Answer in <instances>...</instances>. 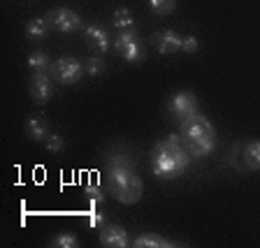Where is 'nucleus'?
Segmentation results:
<instances>
[{
	"label": "nucleus",
	"instance_id": "obj_14",
	"mask_svg": "<svg viewBox=\"0 0 260 248\" xmlns=\"http://www.w3.org/2000/svg\"><path fill=\"white\" fill-rule=\"evenodd\" d=\"M142 188H144V184H142V179L137 176H133V181H130L128 186H125L121 193H116L114 197L121 202V204H137V202L142 200Z\"/></svg>",
	"mask_w": 260,
	"mask_h": 248
},
{
	"label": "nucleus",
	"instance_id": "obj_3",
	"mask_svg": "<svg viewBox=\"0 0 260 248\" xmlns=\"http://www.w3.org/2000/svg\"><path fill=\"white\" fill-rule=\"evenodd\" d=\"M49 75L54 77V81L63 84V86H72V84L81 81V77L86 75V70H84V63H79L77 58H72V56H63V58H58V60L51 63Z\"/></svg>",
	"mask_w": 260,
	"mask_h": 248
},
{
	"label": "nucleus",
	"instance_id": "obj_15",
	"mask_svg": "<svg viewBox=\"0 0 260 248\" xmlns=\"http://www.w3.org/2000/svg\"><path fill=\"white\" fill-rule=\"evenodd\" d=\"M26 135L30 137L32 141H44L51 132H49V123L40 116H32V119L26 121Z\"/></svg>",
	"mask_w": 260,
	"mask_h": 248
},
{
	"label": "nucleus",
	"instance_id": "obj_2",
	"mask_svg": "<svg viewBox=\"0 0 260 248\" xmlns=\"http://www.w3.org/2000/svg\"><path fill=\"white\" fill-rule=\"evenodd\" d=\"M114 49L123 56L125 63L137 65L146 58V49H144V44H142V40L137 38L135 30H121L119 35L114 38Z\"/></svg>",
	"mask_w": 260,
	"mask_h": 248
},
{
	"label": "nucleus",
	"instance_id": "obj_11",
	"mask_svg": "<svg viewBox=\"0 0 260 248\" xmlns=\"http://www.w3.org/2000/svg\"><path fill=\"white\" fill-rule=\"evenodd\" d=\"M184 144H186V151H188L190 158H207L209 153H214V149H216V132L202 135V137H198V139L184 141Z\"/></svg>",
	"mask_w": 260,
	"mask_h": 248
},
{
	"label": "nucleus",
	"instance_id": "obj_22",
	"mask_svg": "<svg viewBox=\"0 0 260 248\" xmlns=\"http://www.w3.org/2000/svg\"><path fill=\"white\" fill-rule=\"evenodd\" d=\"M49 246H54V248H77L79 246V239H77V234H72V232H60L49 241Z\"/></svg>",
	"mask_w": 260,
	"mask_h": 248
},
{
	"label": "nucleus",
	"instance_id": "obj_8",
	"mask_svg": "<svg viewBox=\"0 0 260 248\" xmlns=\"http://www.w3.org/2000/svg\"><path fill=\"white\" fill-rule=\"evenodd\" d=\"M133 243L130 234L116 223H105L100 227V246L105 248H128Z\"/></svg>",
	"mask_w": 260,
	"mask_h": 248
},
{
	"label": "nucleus",
	"instance_id": "obj_20",
	"mask_svg": "<svg viewBox=\"0 0 260 248\" xmlns=\"http://www.w3.org/2000/svg\"><path fill=\"white\" fill-rule=\"evenodd\" d=\"M28 67H30V72H49L51 60H49V56L44 51H32L28 56Z\"/></svg>",
	"mask_w": 260,
	"mask_h": 248
},
{
	"label": "nucleus",
	"instance_id": "obj_6",
	"mask_svg": "<svg viewBox=\"0 0 260 248\" xmlns=\"http://www.w3.org/2000/svg\"><path fill=\"white\" fill-rule=\"evenodd\" d=\"M209 132H214V123L200 112H195L193 116H188V119H184L179 123V135H181L184 141L198 139V137L209 135Z\"/></svg>",
	"mask_w": 260,
	"mask_h": 248
},
{
	"label": "nucleus",
	"instance_id": "obj_27",
	"mask_svg": "<svg viewBox=\"0 0 260 248\" xmlns=\"http://www.w3.org/2000/svg\"><path fill=\"white\" fill-rule=\"evenodd\" d=\"M105 223H107V221H105V214H103V211L93 209L91 214H88V227H93V230L98 227V230H100V227H103Z\"/></svg>",
	"mask_w": 260,
	"mask_h": 248
},
{
	"label": "nucleus",
	"instance_id": "obj_24",
	"mask_svg": "<svg viewBox=\"0 0 260 248\" xmlns=\"http://www.w3.org/2000/svg\"><path fill=\"white\" fill-rule=\"evenodd\" d=\"M84 195L88 197V204H91V209H98V206L105 202V193L100 186H86L84 188Z\"/></svg>",
	"mask_w": 260,
	"mask_h": 248
},
{
	"label": "nucleus",
	"instance_id": "obj_10",
	"mask_svg": "<svg viewBox=\"0 0 260 248\" xmlns=\"http://www.w3.org/2000/svg\"><path fill=\"white\" fill-rule=\"evenodd\" d=\"M153 42H156L158 54L172 56V54H177V51H181V42H184V38L174 30H160V32L153 35Z\"/></svg>",
	"mask_w": 260,
	"mask_h": 248
},
{
	"label": "nucleus",
	"instance_id": "obj_5",
	"mask_svg": "<svg viewBox=\"0 0 260 248\" xmlns=\"http://www.w3.org/2000/svg\"><path fill=\"white\" fill-rule=\"evenodd\" d=\"M168 109H170V116L181 123L184 119H188V116H193V114L198 112V97L190 91H177L170 97Z\"/></svg>",
	"mask_w": 260,
	"mask_h": 248
},
{
	"label": "nucleus",
	"instance_id": "obj_7",
	"mask_svg": "<svg viewBox=\"0 0 260 248\" xmlns=\"http://www.w3.org/2000/svg\"><path fill=\"white\" fill-rule=\"evenodd\" d=\"M28 93H30L32 102L44 104L54 95V77L49 72H32L30 84H28Z\"/></svg>",
	"mask_w": 260,
	"mask_h": 248
},
{
	"label": "nucleus",
	"instance_id": "obj_17",
	"mask_svg": "<svg viewBox=\"0 0 260 248\" xmlns=\"http://www.w3.org/2000/svg\"><path fill=\"white\" fill-rule=\"evenodd\" d=\"M244 165L251 172H258L260 169V139H253L244 146Z\"/></svg>",
	"mask_w": 260,
	"mask_h": 248
},
{
	"label": "nucleus",
	"instance_id": "obj_1",
	"mask_svg": "<svg viewBox=\"0 0 260 248\" xmlns=\"http://www.w3.org/2000/svg\"><path fill=\"white\" fill-rule=\"evenodd\" d=\"M190 165V156L186 151V144L181 135H168L162 137L151 153V172L160 181H172L181 176Z\"/></svg>",
	"mask_w": 260,
	"mask_h": 248
},
{
	"label": "nucleus",
	"instance_id": "obj_18",
	"mask_svg": "<svg viewBox=\"0 0 260 248\" xmlns=\"http://www.w3.org/2000/svg\"><path fill=\"white\" fill-rule=\"evenodd\" d=\"M112 23L116 30H135V19H133V12L128 7H119L114 10V16H112Z\"/></svg>",
	"mask_w": 260,
	"mask_h": 248
},
{
	"label": "nucleus",
	"instance_id": "obj_16",
	"mask_svg": "<svg viewBox=\"0 0 260 248\" xmlns=\"http://www.w3.org/2000/svg\"><path fill=\"white\" fill-rule=\"evenodd\" d=\"M49 21H47V16H35V19H30V21L26 23V35L30 40H44L49 35Z\"/></svg>",
	"mask_w": 260,
	"mask_h": 248
},
{
	"label": "nucleus",
	"instance_id": "obj_23",
	"mask_svg": "<svg viewBox=\"0 0 260 248\" xmlns=\"http://www.w3.org/2000/svg\"><path fill=\"white\" fill-rule=\"evenodd\" d=\"M84 70L88 77H100L105 72V60L103 56H88V60L84 63Z\"/></svg>",
	"mask_w": 260,
	"mask_h": 248
},
{
	"label": "nucleus",
	"instance_id": "obj_13",
	"mask_svg": "<svg viewBox=\"0 0 260 248\" xmlns=\"http://www.w3.org/2000/svg\"><path fill=\"white\" fill-rule=\"evenodd\" d=\"M133 246L135 248H172L177 243L172 239L162 237V234H153V232H144V234H137L133 239Z\"/></svg>",
	"mask_w": 260,
	"mask_h": 248
},
{
	"label": "nucleus",
	"instance_id": "obj_19",
	"mask_svg": "<svg viewBox=\"0 0 260 248\" xmlns=\"http://www.w3.org/2000/svg\"><path fill=\"white\" fill-rule=\"evenodd\" d=\"M107 169H135V158L130 153L112 151L107 156Z\"/></svg>",
	"mask_w": 260,
	"mask_h": 248
},
{
	"label": "nucleus",
	"instance_id": "obj_21",
	"mask_svg": "<svg viewBox=\"0 0 260 248\" xmlns=\"http://www.w3.org/2000/svg\"><path fill=\"white\" fill-rule=\"evenodd\" d=\"M177 7V0H149V10L156 16H168L174 12Z\"/></svg>",
	"mask_w": 260,
	"mask_h": 248
},
{
	"label": "nucleus",
	"instance_id": "obj_25",
	"mask_svg": "<svg viewBox=\"0 0 260 248\" xmlns=\"http://www.w3.org/2000/svg\"><path fill=\"white\" fill-rule=\"evenodd\" d=\"M44 146H47V151H51V153H63L65 151V139L58 135V132H51V135L44 139Z\"/></svg>",
	"mask_w": 260,
	"mask_h": 248
},
{
	"label": "nucleus",
	"instance_id": "obj_12",
	"mask_svg": "<svg viewBox=\"0 0 260 248\" xmlns=\"http://www.w3.org/2000/svg\"><path fill=\"white\" fill-rule=\"evenodd\" d=\"M133 176H135V169H107V174H105V184H107L109 193L116 195L133 181Z\"/></svg>",
	"mask_w": 260,
	"mask_h": 248
},
{
	"label": "nucleus",
	"instance_id": "obj_26",
	"mask_svg": "<svg viewBox=\"0 0 260 248\" xmlns=\"http://www.w3.org/2000/svg\"><path fill=\"white\" fill-rule=\"evenodd\" d=\"M181 51H184V54H198V51H200V42H198V38H195V35L184 38V42H181Z\"/></svg>",
	"mask_w": 260,
	"mask_h": 248
},
{
	"label": "nucleus",
	"instance_id": "obj_9",
	"mask_svg": "<svg viewBox=\"0 0 260 248\" xmlns=\"http://www.w3.org/2000/svg\"><path fill=\"white\" fill-rule=\"evenodd\" d=\"M84 38H86V44L95 51V54H107L109 49H112V44H114L112 35H109L103 26H95V23H91V26L84 28Z\"/></svg>",
	"mask_w": 260,
	"mask_h": 248
},
{
	"label": "nucleus",
	"instance_id": "obj_4",
	"mask_svg": "<svg viewBox=\"0 0 260 248\" xmlns=\"http://www.w3.org/2000/svg\"><path fill=\"white\" fill-rule=\"evenodd\" d=\"M47 21L49 26L54 28V30L58 32H77L81 28V16L77 14L75 10H70V7H54V10H49L47 14Z\"/></svg>",
	"mask_w": 260,
	"mask_h": 248
}]
</instances>
